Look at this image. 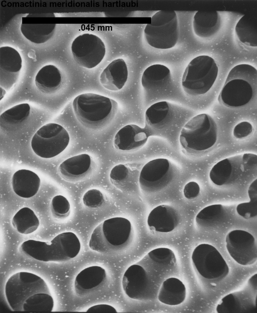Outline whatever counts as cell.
Listing matches in <instances>:
<instances>
[{
    "instance_id": "d4e9b609",
    "label": "cell",
    "mask_w": 257,
    "mask_h": 313,
    "mask_svg": "<svg viewBox=\"0 0 257 313\" xmlns=\"http://www.w3.org/2000/svg\"><path fill=\"white\" fill-rule=\"evenodd\" d=\"M40 184V180L38 176L29 170H19L13 176V190L16 194L23 198H29L35 195Z\"/></svg>"
},
{
    "instance_id": "9c48e42d",
    "label": "cell",
    "mask_w": 257,
    "mask_h": 313,
    "mask_svg": "<svg viewBox=\"0 0 257 313\" xmlns=\"http://www.w3.org/2000/svg\"><path fill=\"white\" fill-rule=\"evenodd\" d=\"M191 258L198 272L207 279L220 280L229 272L228 265L224 259L219 251L211 245H199L194 250Z\"/></svg>"
},
{
    "instance_id": "ac0fdd59",
    "label": "cell",
    "mask_w": 257,
    "mask_h": 313,
    "mask_svg": "<svg viewBox=\"0 0 257 313\" xmlns=\"http://www.w3.org/2000/svg\"><path fill=\"white\" fill-rule=\"evenodd\" d=\"M171 79L170 70L166 66L155 64L147 68L142 77L141 83L146 96L157 98L169 84Z\"/></svg>"
},
{
    "instance_id": "5bb4252c",
    "label": "cell",
    "mask_w": 257,
    "mask_h": 313,
    "mask_svg": "<svg viewBox=\"0 0 257 313\" xmlns=\"http://www.w3.org/2000/svg\"><path fill=\"white\" fill-rule=\"evenodd\" d=\"M154 284L144 268L137 263L127 268L122 280V287L126 294L137 300L151 298L156 292Z\"/></svg>"
},
{
    "instance_id": "8992f818",
    "label": "cell",
    "mask_w": 257,
    "mask_h": 313,
    "mask_svg": "<svg viewBox=\"0 0 257 313\" xmlns=\"http://www.w3.org/2000/svg\"><path fill=\"white\" fill-rule=\"evenodd\" d=\"M257 156L251 153L235 155L223 159L211 169L209 177L221 186L233 183L257 174Z\"/></svg>"
},
{
    "instance_id": "484cf974",
    "label": "cell",
    "mask_w": 257,
    "mask_h": 313,
    "mask_svg": "<svg viewBox=\"0 0 257 313\" xmlns=\"http://www.w3.org/2000/svg\"><path fill=\"white\" fill-rule=\"evenodd\" d=\"M229 218V214L225 207L221 204H215L201 210L196 215L195 221L200 228L212 230L223 226Z\"/></svg>"
},
{
    "instance_id": "7a4b0ae2",
    "label": "cell",
    "mask_w": 257,
    "mask_h": 313,
    "mask_svg": "<svg viewBox=\"0 0 257 313\" xmlns=\"http://www.w3.org/2000/svg\"><path fill=\"white\" fill-rule=\"evenodd\" d=\"M72 105L78 120L85 127L94 130L101 128L109 123L115 117L118 107L114 100L92 93L77 96Z\"/></svg>"
},
{
    "instance_id": "4316f807",
    "label": "cell",
    "mask_w": 257,
    "mask_h": 313,
    "mask_svg": "<svg viewBox=\"0 0 257 313\" xmlns=\"http://www.w3.org/2000/svg\"><path fill=\"white\" fill-rule=\"evenodd\" d=\"M106 273L103 267L97 266L87 267L81 271L74 281L76 292L83 295L100 285L105 280Z\"/></svg>"
},
{
    "instance_id": "277c9868",
    "label": "cell",
    "mask_w": 257,
    "mask_h": 313,
    "mask_svg": "<svg viewBox=\"0 0 257 313\" xmlns=\"http://www.w3.org/2000/svg\"><path fill=\"white\" fill-rule=\"evenodd\" d=\"M216 123L209 115L202 113L196 116L183 127L179 142L183 150L191 155L203 153L212 147L217 140Z\"/></svg>"
},
{
    "instance_id": "e0dca14e",
    "label": "cell",
    "mask_w": 257,
    "mask_h": 313,
    "mask_svg": "<svg viewBox=\"0 0 257 313\" xmlns=\"http://www.w3.org/2000/svg\"><path fill=\"white\" fill-rule=\"evenodd\" d=\"M179 35L177 18L165 25L153 26L147 24L144 31V37L147 43L158 49L173 47L177 42Z\"/></svg>"
},
{
    "instance_id": "44dd1931",
    "label": "cell",
    "mask_w": 257,
    "mask_h": 313,
    "mask_svg": "<svg viewBox=\"0 0 257 313\" xmlns=\"http://www.w3.org/2000/svg\"><path fill=\"white\" fill-rule=\"evenodd\" d=\"M90 156L82 154L69 158L63 162L59 168L61 177L70 182L78 181L89 173L91 168Z\"/></svg>"
},
{
    "instance_id": "4dcf8cb0",
    "label": "cell",
    "mask_w": 257,
    "mask_h": 313,
    "mask_svg": "<svg viewBox=\"0 0 257 313\" xmlns=\"http://www.w3.org/2000/svg\"><path fill=\"white\" fill-rule=\"evenodd\" d=\"M54 24H22L21 32L31 42L36 44L45 43L52 36L55 31Z\"/></svg>"
},
{
    "instance_id": "52a82bcc",
    "label": "cell",
    "mask_w": 257,
    "mask_h": 313,
    "mask_svg": "<svg viewBox=\"0 0 257 313\" xmlns=\"http://www.w3.org/2000/svg\"><path fill=\"white\" fill-rule=\"evenodd\" d=\"M51 293L45 281L34 274L25 272L16 273L8 280L5 293L7 301L14 311H22L24 302L40 293Z\"/></svg>"
},
{
    "instance_id": "60d3db41",
    "label": "cell",
    "mask_w": 257,
    "mask_h": 313,
    "mask_svg": "<svg viewBox=\"0 0 257 313\" xmlns=\"http://www.w3.org/2000/svg\"><path fill=\"white\" fill-rule=\"evenodd\" d=\"M252 124L247 121H243L237 124L233 130V135L236 138L241 139L249 135L252 132Z\"/></svg>"
},
{
    "instance_id": "5b68a950",
    "label": "cell",
    "mask_w": 257,
    "mask_h": 313,
    "mask_svg": "<svg viewBox=\"0 0 257 313\" xmlns=\"http://www.w3.org/2000/svg\"><path fill=\"white\" fill-rule=\"evenodd\" d=\"M218 68L214 60L207 55H201L192 59L183 73L182 85L190 96L204 94L212 86L217 77Z\"/></svg>"
},
{
    "instance_id": "f1b7e54d",
    "label": "cell",
    "mask_w": 257,
    "mask_h": 313,
    "mask_svg": "<svg viewBox=\"0 0 257 313\" xmlns=\"http://www.w3.org/2000/svg\"><path fill=\"white\" fill-rule=\"evenodd\" d=\"M62 77L58 69L52 65H48L41 68L35 79L38 89L44 93H52L60 87Z\"/></svg>"
},
{
    "instance_id": "7c38bea8",
    "label": "cell",
    "mask_w": 257,
    "mask_h": 313,
    "mask_svg": "<svg viewBox=\"0 0 257 313\" xmlns=\"http://www.w3.org/2000/svg\"><path fill=\"white\" fill-rule=\"evenodd\" d=\"M257 274L242 289L227 294L217 305L218 313H257Z\"/></svg>"
},
{
    "instance_id": "f546056e",
    "label": "cell",
    "mask_w": 257,
    "mask_h": 313,
    "mask_svg": "<svg viewBox=\"0 0 257 313\" xmlns=\"http://www.w3.org/2000/svg\"><path fill=\"white\" fill-rule=\"evenodd\" d=\"M240 42L249 46H257V20L253 15L245 14L240 18L235 28Z\"/></svg>"
},
{
    "instance_id": "8fae6325",
    "label": "cell",
    "mask_w": 257,
    "mask_h": 313,
    "mask_svg": "<svg viewBox=\"0 0 257 313\" xmlns=\"http://www.w3.org/2000/svg\"><path fill=\"white\" fill-rule=\"evenodd\" d=\"M71 50L75 62L81 67L92 68L98 65L103 58L106 52L104 43L97 36L86 33L81 35L73 41Z\"/></svg>"
},
{
    "instance_id": "cb8c5ba5",
    "label": "cell",
    "mask_w": 257,
    "mask_h": 313,
    "mask_svg": "<svg viewBox=\"0 0 257 313\" xmlns=\"http://www.w3.org/2000/svg\"><path fill=\"white\" fill-rule=\"evenodd\" d=\"M221 20L217 11H198L193 19L194 32L198 36L208 38L216 34L220 30Z\"/></svg>"
},
{
    "instance_id": "d590c367",
    "label": "cell",
    "mask_w": 257,
    "mask_h": 313,
    "mask_svg": "<svg viewBox=\"0 0 257 313\" xmlns=\"http://www.w3.org/2000/svg\"><path fill=\"white\" fill-rule=\"evenodd\" d=\"M250 199L249 202L242 203L237 205L236 211L238 214L245 219L255 217L257 215V179H255L250 185L248 190Z\"/></svg>"
},
{
    "instance_id": "7402d4cb",
    "label": "cell",
    "mask_w": 257,
    "mask_h": 313,
    "mask_svg": "<svg viewBox=\"0 0 257 313\" xmlns=\"http://www.w3.org/2000/svg\"><path fill=\"white\" fill-rule=\"evenodd\" d=\"M179 217L176 210L167 205H159L153 209L147 218L149 227L161 232H168L173 230L178 225Z\"/></svg>"
},
{
    "instance_id": "ab89813d",
    "label": "cell",
    "mask_w": 257,
    "mask_h": 313,
    "mask_svg": "<svg viewBox=\"0 0 257 313\" xmlns=\"http://www.w3.org/2000/svg\"><path fill=\"white\" fill-rule=\"evenodd\" d=\"M177 18L174 11L160 10L151 17L150 24L153 26L163 25L168 24Z\"/></svg>"
},
{
    "instance_id": "1f68e13d",
    "label": "cell",
    "mask_w": 257,
    "mask_h": 313,
    "mask_svg": "<svg viewBox=\"0 0 257 313\" xmlns=\"http://www.w3.org/2000/svg\"><path fill=\"white\" fill-rule=\"evenodd\" d=\"M12 223L18 232L25 234L33 232L39 225V219L33 211L26 207L17 212L13 217Z\"/></svg>"
},
{
    "instance_id": "b9f144b4",
    "label": "cell",
    "mask_w": 257,
    "mask_h": 313,
    "mask_svg": "<svg viewBox=\"0 0 257 313\" xmlns=\"http://www.w3.org/2000/svg\"><path fill=\"white\" fill-rule=\"evenodd\" d=\"M200 191V188L198 184L194 182H190L184 186L183 193L185 197L192 199L197 197Z\"/></svg>"
},
{
    "instance_id": "9a60e30c",
    "label": "cell",
    "mask_w": 257,
    "mask_h": 313,
    "mask_svg": "<svg viewBox=\"0 0 257 313\" xmlns=\"http://www.w3.org/2000/svg\"><path fill=\"white\" fill-rule=\"evenodd\" d=\"M22 65L21 57L16 50L8 46L0 48V88L7 91L14 86L18 80Z\"/></svg>"
},
{
    "instance_id": "74e56055",
    "label": "cell",
    "mask_w": 257,
    "mask_h": 313,
    "mask_svg": "<svg viewBox=\"0 0 257 313\" xmlns=\"http://www.w3.org/2000/svg\"><path fill=\"white\" fill-rule=\"evenodd\" d=\"M130 169L125 165L119 164L114 166L110 171V177L112 182L119 186L128 179L131 176Z\"/></svg>"
},
{
    "instance_id": "f6af8a7d",
    "label": "cell",
    "mask_w": 257,
    "mask_h": 313,
    "mask_svg": "<svg viewBox=\"0 0 257 313\" xmlns=\"http://www.w3.org/2000/svg\"><path fill=\"white\" fill-rule=\"evenodd\" d=\"M6 91L2 89V88H0V100L2 99L3 97L4 96L5 94L6 93Z\"/></svg>"
},
{
    "instance_id": "836d02e7",
    "label": "cell",
    "mask_w": 257,
    "mask_h": 313,
    "mask_svg": "<svg viewBox=\"0 0 257 313\" xmlns=\"http://www.w3.org/2000/svg\"><path fill=\"white\" fill-rule=\"evenodd\" d=\"M31 107L27 103L15 105L6 110L0 116L1 126H13L22 123L29 116Z\"/></svg>"
},
{
    "instance_id": "3957f363",
    "label": "cell",
    "mask_w": 257,
    "mask_h": 313,
    "mask_svg": "<svg viewBox=\"0 0 257 313\" xmlns=\"http://www.w3.org/2000/svg\"><path fill=\"white\" fill-rule=\"evenodd\" d=\"M132 238L133 229L130 221L123 217H114L104 220L95 228L89 246L94 251L110 253L125 249Z\"/></svg>"
},
{
    "instance_id": "603a6c76",
    "label": "cell",
    "mask_w": 257,
    "mask_h": 313,
    "mask_svg": "<svg viewBox=\"0 0 257 313\" xmlns=\"http://www.w3.org/2000/svg\"><path fill=\"white\" fill-rule=\"evenodd\" d=\"M128 71L126 64L122 59L113 61L103 70L100 76L102 85L112 91L121 89L126 82Z\"/></svg>"
},
{
    "instance_id": "2e32d148",
    "label": "cell",
    "mask_w": 257,
    "mask_h": 313,
    "mask_svg": "<svg viewBox=\"0 0 257 313\" xmlns=\"http://www.w3.org/2000/svg\"><path fill=\"white\" fill-rule=\"evenodd\" d=\"M253 89L247 82L235 79L225 83L218 97L219 102L226 107L235 108L247 104L253 94Z\"/></svg>"
},
{
    "instance_id": "e575fe53",
    "label": "cell",
    "mask_w": 257,
    "mask_h": 313,
    "mask_svg": "<svg viewBox=\"0 0 257 313\" xmlns=\"http://www.w3.org/2000/svg\"><path fill=\"white\" fill-rule=\"evenodd\" d=\"M256 69L253 66L247 64H238L230 71L225 83L230 80L239 79L245 80L252 86L253 90L257 89Z\"/></svg>"
},
{
    "instance_id": "8d00e7d4",
    "label": "cell",
    "mask_w": 257,
    "mask_h": 313,
    "mask_svg": "<svg viewBox=\"0 0 257 313\" xmlns=\"http://www.w3.org/2000/svg\"><path fill=\"white\" fill-rule=\"evenodd\" d=\"M50 208L53 216L56 219L66 218L70 212V205L68 201L65 197L60 195L53 197Z\"/></svg>"
},
{
    "instance_id": "7bdbcfd3",
    "label": "cell",
    "mask_w": 257,
    "mask_h": 313,
    "mask_svg": "<svg viewBox=\"0 0 257 313\" xmlns=\"http://www.w3.org/2000/svg\"><path fill=\"white\" fill-rule=\"evenodd\" d=\"M86 312L114 313L117 312V311L114 307L110 305L106 304H100L90 307L87 310Z\"/></svg>"
},
{
    "instance_id": "d6986e66",
    "label": "cell",
    "mask_w": 257,
    "mask_h": 313,
    "mask_svg": "<svg viewBox=\"0 0 257 313\" xmlns=\"http://www.w3.org/2000/svg\"><path fill=\"white\" fill-rule=\"evenodd\" d=\"M151 136L147 129L135 124L127 125L121 129L115 135L114 144L115 148L123 151L139 149L147 142Z\"/></svg>"
},
{
    "instance_id": "30bf717a",
    "label": "cell",
    "mask_w": 257,
    "mask_h": 313,
    "mask_svg": "<svg viewBox=\"0 0 257 313\" xmlns=\"http://www.w3.org/2000/svg\"><path fill=\"white\" fill-rule=\"evenodd\" d=\"M175 168L165 158L151 160L142 168L139 178L142 190L150 193L159 192L171 183L176 175Z\"/></svg>"
},
{
    "instance_id": "ee69618b",
    "label": "cell",
    "mask_w": 257,
    "mask_h": 313,
    "mask_svg": "<svg viewBox=\"0 0 257 313\" xmlns=\"http://www.w3.org/2000/svg\"><path fill=\"white\" fill-rule=\"evenodd\" d=\"M53 17L55 16L53 13H43L41 14H31L28 15L27 17Z\"/></svg>"
},
{
    "instance_id": "6da1fadb",
    "label": "cell",
    "mask_w": 257,
    "mask_h": 313,
    "mask_svg": "<svg viewBox=\"0 0 257 313\" xmlns=\"http://www.w3.org/2000/svg\"><path fill=\"white\" fill-rule=\"evenodd\" d=\"M81 249L80 241L72 232L57 235L49 242L29 240L20 247L22 252L36 260L44 262H64L76 257Z\"/></svg>"
},
{
    "instance_id": "d6a6232c",
    "label": "cell",
    "mask_w": 257,
    "mask_h": 313,
    "mask_svg": "<svg viewBox=\"0 0 257 313\" xmlns=\"http://www.w3.org/2000/svg\"><path fill=\"white\" fill-rule=\"evenodd\" d=\"M54 300L51 293L42 292L35 294L24 303L22 311L29 312H47L52 311Z\"/></svg>"
},
{
    "instance_id": "ffe728a7",
    "label": "cell",
    "mask_w": 257,
    "mask_h": 313,
    "mask_svg": "<svg viewBox=\"0 0 257 313\" xmlns=\"http://www.w3.org/2000/svg\"><path fill=\"white\" fill-rule=\"evenodd\" d=\"M172 118V111L166 101L157 102L147 110L145 114V127L151 136L158 134L168 127Z\"/></svg>"
},
{
    "instance_id": "f35d334b",
    "label": "cell",
    "mask_w": 257,
    "mask_h": 313,
    "mask_svg": "<svg viewBox=\"0 0 257 313\" xmlns=\"http://www.w3.org/2000/svg\"><path fill=\"white\" fill-rule=\"evenodd\" d=\"M84 204L90 208H96L101 206L104 202V196L99 190L92 189L87 191L83 197Z\"/></svg>"
},
{
    "instance_id": "83f0119b",
    "label": "cell",
    "mask_w": 257,
    "mask_h": 313,
    "mask_svg": "<svg viewBox=\"0 0 257 313\" xmlns=\"http://www.w3.org/2000/svg\"><path fill=\"white\" fill-rule=\"evenodd\" d=\"M186 288L178 279L169 278L162 283L158 294V299L161 303L171 306L179 304L184 300Z\"/></svg>"
},
{
    "instance_id": "4fadbf2b",
    "label": "cell",
    "mask_w": 257,
    "mask_h": 313,
    "mask_svg": "<svg viewBox=\"0 0 257 313\" xmlns=\"http://www.w3.org/2000/svg\"><path fill=\"white\" fill-rule=\"evenodd\" d=\"M227 250L238 263L248 266L255 263L257 259V244L252 235L242 230H232L226 238Z\"/></svg>"
},
{
    "instance_id": "ba28073f",
    "label": "cell",
    "mask_w": 257,
    "mask_h": 313,
    "mask_svg": "<svg viewBox=\"0 0 257 313\" xmlns=\"http://www.w3.org/2000/svg\"><path fill=\"white\" fill-rule=\"evenodd\" d=\"M70 141L69 134L61 125L49 123L41 127L32 137V148L37 155L45 158H51L63 152Z\"/></svg>"
}]
</instances>
